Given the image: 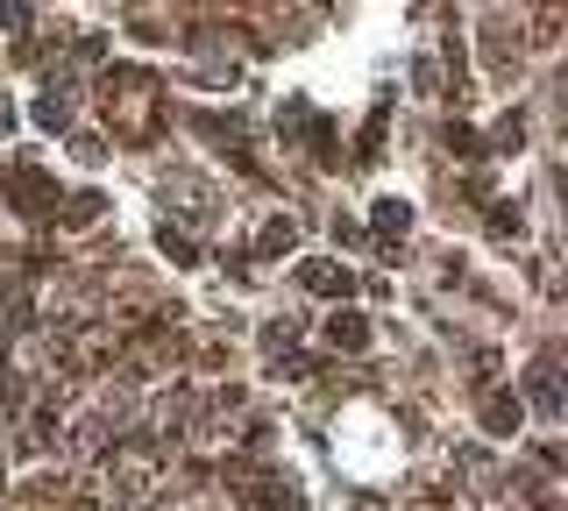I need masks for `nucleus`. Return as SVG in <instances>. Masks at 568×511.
I'll use <instances>...</instances> for the list:
<instances>
[{"label": "nucleus", "mask_w": 568, "mask_h": 511, "mask_svg": "<svg viewBox=\"0 0 568 511\" xmlns=\"http://www.w3.org/2000/svg\"><path fill=\"white\" fill-rule=\"evenodd\" d=\"M0 29H8V37H29V8L22 0H0Z\"/></svg>", "instance_id": "nucleus-10"}, {"label": "nucleus", "mask_w": 568, "mask_h": 511, "mask_svg": "<svg viewBox=\"0 0 568 511\" xmlns=\"http://www.w3.org/2000/svg\"><path fill=\"white\" fill-rule=\"evenodd\" d=\"M555 384H561V356H540V362H532V377H526V391H532V412H540V419H555V412H561Z\"/></svg>", "instance_id": "nucleus-3"}, {"label": "nucleus", "mask_w": 568, "mask_h": 511, "mask_svg": "<svg viewBox=\"0 0 568 511\" xmlns=\"http://www.w3.org/2000/svg\"><path fill=\"white\" fill-rule=\"evenodd\" d=\"M100 511H150V504H121V498H106V504H100Z\"/></svg>", "instance_id": "nucleus-11"}, {"label": "nucleus", "mask_w": 568, "mask_h": 511, "mask_svg": "<svg viewBox=\"0 0 568 511\" xmlns=\"http://www.w3.org/2000/svg\"><path fill=\"white\" fill-rule=\"evenodd\" d=\"M71 100H79V93L50 79V85H43V100H36V121H43V129H71Z\"/></svg>", "instance_id": "nucleus-5"}, {"label": "nucleus", "mask_w": 568, "mask_h": 511, "mask_svg": "<svg viewBox=\"0 0 568 511\" xmlns=\"http://www.w3.org/2000/svg\"><path fill=\"white\" fill-rule=\"evenodd\" d=\"M164 200H171V206H185V214H213V185H200V178H171V185H164Z\"/></svg>", "instance_id": "nucleus-6"}, {"label": "nucleus", "mask_w": 568, "mask_h": 511, "mask_svg": "<svg viewBox=\"0 0 568 511\" xmlns=\"http://www.w3.org/2000/svg\"><path fill=\"white\" fill-rule=\"evenodd\" d=\"M256 249H263V256H277V249H292V214H284V221H263V235H256Z\"/></svg>", "instance_id": "nucleus-8"}, {"label": "nucleus", "mask_w": 568, "mask_h": 511, "mask_svg": "<svg viewBox=\"0 0 568 511\" xmlns=\"http://www.w3.org/2000/svg\"><path fill=\"white\" fill-rule=\"evenodd\" d=\"M235 498L248 511H306L298 483H292V476H277V469H235Z\"/></svg>", "instance_id": "nucleus-1"}, {"label": "nucleus", "mask_w": 568, "mask_h": 511, "mask_svg": "<svg viewBox=\"0 0 568 511\" xmlns=\"http://www.w3.org/2000/svg\"><path fill=\"white\" fill-rule=\"evenodd\" d=\"M377 227H384V235H405V227H413V206H398V200H377Z\"/></svg>", "instance_id": "nucleus-9"}, {"label": "nucleus", "mask_w": 568, "mask_h": 511, "mask_svg": "<svg viewBox=\"0 0 568 511\" xmlns=\"http://www.w3.org/2000/svg\"><path fill=\"white\" fill-rule=\"evenodd\" d=\"M8 121H14V100H8V93H0V129H8Z\"/></svg>", "instance_id": "nucleus-12"}, {"label": "nucleus", "mask_w": 568, "mask_h": 511, "mask_svg": "<svg viewBox=\"0 0 568 511\" xmlns=\"http://www.w3.org/2000/svg\"><path fill=\"white\" fill-rule=\"evenodd\" d=\"M327 348H334V356H363V348H369V320H363V313H334V320H327Z\"/></svg>", "instance_id": "nucleus-4"}, {"label": "nucleus", "mask_w": 568, "mask_h": 511, "mask_svg": "<svg viewBox=\"0 0 568 511\" xmlns=\"http://www.w3.org/2000/svg\"><path fill=\"white\" fill-rule=\"evenodd\" d=\"M519 419H526V412H519V391H497V398L484 405V427H490V433H519Z\"/></svg>", "instance_id": "nucleus-7"}, {"label": "nucleus", "mask_w": 568, "mask_h": 511, "mask_svg": "<svg viewBox=\"0 0 568 511\" xmlns=\"http://www.w3.org/2000/svg\"><path fill=\"white\" fill-rule=\"evenodd\" d=\"M298 285H306L313 298H348L355 292V270H348V263H334V256H306V263H298Z\"/></svg>", "instance_id": "nucleus-2"}]
</instances>
